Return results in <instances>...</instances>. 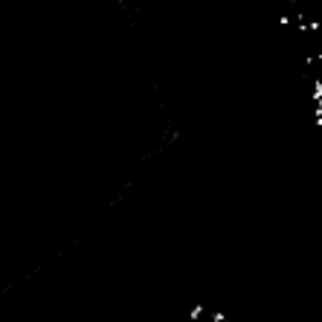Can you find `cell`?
I'll return each instance as SVG.
<instances>
[{
  "mask_svg": "<svg viewBox=\"0 0 322 322\" xmlns=\"http://www.w3.org/2000/svg\"><path fill=\"white\" fill-rule=\"evenodd\" d=\"M285 9L290 12L293 29L302 38L305 55L314 67L317 85H320L322 105V0H285Z\"/></svg>",
  "mask_w": 322,
  "mask_h": 322,
  "instance_id": "cell-1",
  "label": "cell"
}]
</instances>
